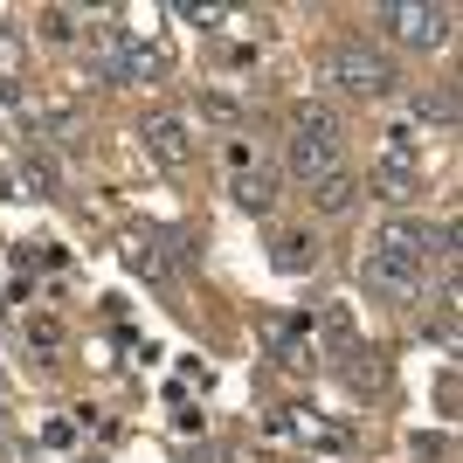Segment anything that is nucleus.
Wrapping results in <instances>:
<instances>
[{"mask_svg":"<svg viewBox=\"0 0 463 463\" xmlns=\"http://www.w3.org/2000/svg\"><path fill=\"white\" fill-rule=\"evenodd\" d=\"M326 83H339L346 97H387L402 83V70H394L381 49H367V42H339L326 56Z\"/></svg>","mask_w":463,"mask_h":463,"instance_id":"1","label":"nucleus"},{"mask_svg":"<svg viewBox=\"0 0 463 463\" xmlns=\"http://www.w3.org/2000/svg\"><path fill=\"white\" fill-rule=\"evenodd\" d=\"M381 28L402 42V49H443L449 28H457V14H449V7H422V0H387Z\"/></svg>","mask_w":463,"mask_h":463,"instance_id":"2","label":"nucleus"},{"mask_svg":"<svg viewBox=\"0 0 463 463\" xmlns=\"http://www.w3.org/2000/svg\"><path fill=\"white\" fill-rule=\"evenodd\" d=\"M367 290L381 298V305H415L422 298V270L415 263H394V256H367Z\"/></svg>","mask_w":463,"mask_h":463,"instance_id":"3","label":"nucleus"},{"mask_svg":"<svg viewBox=\"0 0 463 463\" xmlns=\"http://www.w3.org/2000/svg\"><path fill=\"white\" fill-rule=\"evenodd\" d=\"M138 138H146V153H153L159 166H187V159H194L187 125H180V118H166V111H153V118H146V125H138Z\"/></svg>","mask_w":463,"mask_h":463,"instance_id":"4","label":"nucleus"},{"mask_svg":"<svg viewBox=\"0 0 463 463\" xmlns=\"http://www.w3.org/2000/svg\"><path fill=\"white\" fill-rule=\"evenodd\" d=\"M332 166H339V138H290V174L326 180Z\"/></svg>","mask_w":463,"mask_h":463,"instance_id":"5","label":"nucleus"},{"mask_svg":"<svg viewBox=\"0 0 463 463\" xmlns=\"http://www.w3.org/2000/svg\"><path fill=\"white\" fill-rule=\"evenodd\" d=\"M353 201H360V180H353L346 166H332L326 180H311V208L318 214H346Z\"/></svg>","mask_w":463,"mask_h":463,"instance_id":"6","label":"nucleus"},{"mask_svg":"<svg viewBox=\"0 0 463 463\" xmlns=\"http://www.w3.org/2000/svg\"><path fill=\"white\" fill-rule=\"evenodd\" d=\"M290 118H298V138H339V111H332V104H318V97H305Z\"/></svg>","mask_w":463,"mask_h":463,"instance_id":"7","label":"nucleus"},{"mask_svg":"<svg viewBox=\"0 0 463 463\" xmlns=\"http://www.w3.org/2000/svg\"><path fill=\"white\" fill-rule=\"evenodd\" d=\"M415 111H422L429 125H457V90H449V83H443V90H422V97H415Z\"/></svg>","mask_w":463,"mask_h":463,"instance_id":"8","label":"nucleus"},{"mask_svg":"<svg viewBox=\"0 0 463 463\" xmlns=\"http://www.w3.org/2000/svg\"><path fill=\"white\" fill-rule=\"evenodd\" d=\"M235 201H242V208H270L277 201V174H242L235 180Z\"/></svg>","mask_w":463,"mask_h":463,"instance_id":"9","label":"nucleus"},{"mask_svg":"<svg viewBox=\"0 0 463 463\" xmlns=\"http://www.w3.org/2000/svg\"><path fill=\"white\" fill-rule=\"evenodd\" d=\"M42 35H49V42H70V35H77V14H70V7H49V14H42Z\"/></svg>","mask_w":463,"mask_h":463,"instance_id":"10","label":"nucleus"},{"mask_svg":"<svg viewBox=\"0 0 463 463\" xmlns=\"http://www.w3.org/2000/svg\"><path fill=\"white\" fill-rule=\"evenodd\" d=\"M28 339H35V353H56V346H62V326H56V318H35V326H28Z\"/></svg>","mask_w":463,"mask_h":463,"instance_id":"11","label":"nucleus"},{"mask_svg":"<svg viewBox=\"0 0 463 463\" xmlns=\"http://www.w3.org/2000/svg\"><path fill=\"white\" fill-rule=\"evenodd\" d=\"M277 263H284V270H305V263H311V242H305V235H284V256H277Z\"/></svg>","mask_w":463,"mask_h":463,"instance_id":"12","label":"nucleus"},{"mask_svg":"<svg viewBox=\"0 0 463 463\" xmlns=\"http://www.w3.org/2000/svg\"><path fill=\"white\" fill-rule=\"evenodd\" d=\"M21 187H56V166H42V159H28V166H21Z\"/></svg>","mask_w":463,"mask_h":463,"instance_id":"13","label":"nucleus"}]
</instances>
